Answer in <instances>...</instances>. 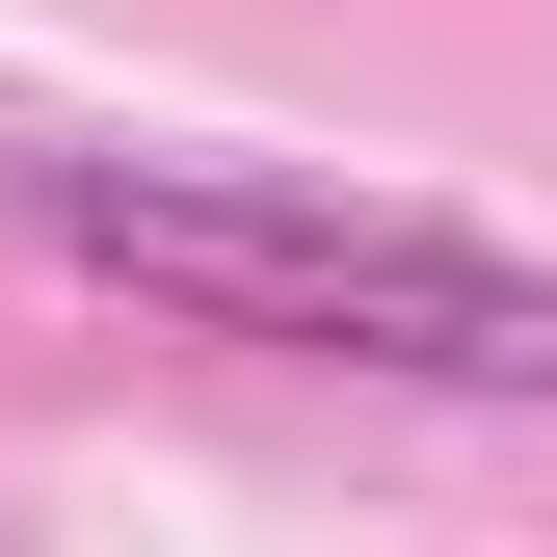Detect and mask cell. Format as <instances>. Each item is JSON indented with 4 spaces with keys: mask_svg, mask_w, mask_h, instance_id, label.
<instances>
[{
    "mask_svg": "<svg viewBox=\"0 0 557 557\" xmlns=\"http://www.w3.org/2000/svg\"><path fill=\"white\" fill-rule=\"evenodd\" d=\"M0 239H27L53 293H133L160 345H265V372H372V398H557V239L425 213V186L27 133V160H0Z\"/></svg>",
    "mask_w": 557,
    "mask_h": 557,
    "instance_id": "6da1fadb",
    "label": "cell"
}]
</instances>
